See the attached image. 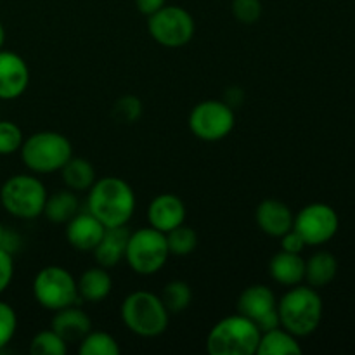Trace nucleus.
Listing matches in <instances>:
<instances>
[{
    "mask_svg": "<svg viewBox=\"0 0 355 355\" xmlns=\"http://www.w3.org/2000/svg\"><path fill=\"white\" fill-rule=\"evenodd\" d=\"M59 173H61V179L66 187L75 193H85L97 180L96 168L92 163L87 158H76V156H71L66 165L59 170Z\"/></svg>",
    "mask_w": 355,
    "mask_h": 355,
    "instance_id": "nucleus-21",
    "label": "nucleus"
},
{
    "mask_svg": "<svg viewBox=\"0 0 355 355\" xmlns=\"http://www.w3.org/2000/svg\"><path fill=\"white\" fill-rule=\"evenodd\" d=\"M257 354L260 355H298L302 354V345L298 343L297 336L279 326L270 331L260 335Z\"/></svg>",
    "mask_w": 355,
    "mask_h": 355,
    "instance_id": "nucleus-23",
    "label": "nucleus"
},
{
    "mask_svg": "<svg viewBox=\"0 0 355 355\" xmlns=\"http://www.w3.org/2000/svg\"><path fill=\"white\" fill-rule=\"evenodd\" d=\"M260 329L241 314L227 315L210 329L207 350L211 355H253L260 342Z\"/></svg>",
    "mask_w": 355,
    "mask_h": 355,
    "instance_id": "nucleus-5",
    "label": "nucleus"
},
{
    "mask_svg": "<svg viewBox=\"0 0 355 355\" xmlns=\"http://www.w3.org/2000/svg\"><path fill=\"white\" fill-rule=\"evenodd\" d=\"M76 286H78V295L82 300L99 304L113 290V279H111L107 269L97 266L87 269L76 281Z\"/></svg>",
    "mask_w": 355,
    "mask_h": 355,
    "instance_id": "nucleus-20",
    "label": "nucleus"
},
{
    "mask_svg": "<svg viewBox=\"0 0 355 355\" xmlns=\"http://www.w3.org/2000/svg\"><path fill=\"white\" fill-rule=\"evenodd\" d=\"M276 309L281 326L295 336L312 335L322 319V300L312 286H291Z\"/></svg>",
    "mask_w": 355,
    "mask_h": 355,
    "instance_id": "nucleus-2",
    "label": "nucleus"
},
{
    "mask_svg": "<svg viewBox=\"0 0 355 355\" xmlns=\"http://www.w3.org/2000/svg\"><path fill=\"white\" fill-rule=\"evenodd\" d=\"M87 211H90L104 227L127 225L135 211L134 189L120 177L96 180L87 196Z\"/></svg>",
    "mask_w": 355,
    "mask_h": 355,
    "instance_id": "nucleus-1",
    "label": "nucleus"
},
{
    "mask_svg": "<svg viewBox=\"0 0 355 355\" xmlns=\"http://www.w3.org/2000/svg\"><path fill=\"white\" fill-rule=\"evenodd\" d=\"M128 238H130V231H128L127 225L106 227L99 245L94 248V259H96L97 266L104 267V269L118 266L125 257Z\"/></svg>",
    "mask_w": 355,
    "mask_h": 355,
    "instance_id": "nucleus-17",
    "label": "nucleus"
},
{
    "mask_svg": "<svg viewBox=\"0 0 355 355\" xmlns=\"http://www.w3.org/2000/svg\"><path fill=\"white\" fill-rule=\"evenodd\" d=\"M293 211L288 208L286 203L274 198H267L257 207L255 220L260 231L270 238H281L288 231L293 229Z\"/></svg>",
    "mask_w": 355,
    "mask_h": 355,
    "instance_id": "nucleus-14",
    "label": "nucleus"
},
{
    "mask_svg": "<svg viewBox=\"0 0 355 355\" xmlns=\"http://www.w3.org/2000/svg\"><path fill=\"white\" fill-rule=\"evenodd\" d=\"M170 252L166 234L155 227H141L130 232L125 257L128 267L141 276H153L165 267Z\"/></svg>",
    "mask_w": 355,
    "mask_h": 355,
    "instance_id": "nucleus-7",
    "label": "nucleus"
},
{
    "mask_svg": "<svg viewBox=\"0 0 355 355\" xmlns=\"http://www.w3.org/2000/svg\"><path fill=\"white\" fill-rule=\"evenodd\" d=\"M255 324H257V328L260 329V333H266V331H270V329H274V328H279L281 321H279V314H277V309H274V311L267 312V314H263L262 318L257 319Z\"/></svg>",
    "mask_w": 355,
    "mask_h": 355,
    "instance_id": "nucleus-36",
    "label": "nucleus"
},
{
    "mask_svg": "<svg viewBox=\"0 0 355 355\" xmlns=\"http://www.w3.org/2000/svg\"><path fill=\"white\" fill-rule=\"evenodd\" d=\"M78 354L82 355H118L120 354V345L106 331H92L90 329L85 338L80 342Z\"/></svg>",
    "mask_w": 355,
    "mask_h": 355,
    "instance_id": "nucleus-26",
    "label": "nucleus"
},
{
    "mask_svg": "<svg viewBox=\"0 0 355 355\" xmlns=\"http://www.w3.org/2000/svg\"><path fill=\"white\" fill-rule=\"evenodd\" d=\"M338 225V215L326 203L307 205L293 218V229L311 246L322 245L335 238Z\"/></svg>",
    "mask_w": 355,
    "mask_h": 355,
    "instance_id": "nucleus-11",
    "label": "nucleus"
},
{
    "mask_svg": "<svg viewBox=\"0 0 355 355\" xmlns=\"http://www.w3.org/2000/svg\"><path fill=\"white\" fill-rule=\"evenodd\" d=\"M142 116V103L135 96H123L113 106V118L120 123H135Z\"/></svg>",
    "mask_w": 355,
    "mask_h": 355,
    "instance_id": "nucleus-30",
    "label": "nucleus"
},
{
    "mask_svg": "<svg viewBox=\"0 0 355 355\" xmlns=\"http://www.w3.org/2000/svg\"><path fill=\"white\" fill-rule=\"evenodd\" d=\"M236 125L234 110L224 101H201L189 114V128L198 139L217 142L227 137Z\"/></svg>",
    "mask_w": 355,
    "mask_h": 355,
    "instance_id": "nucleus-10",
    "label": "nucleus"
},
{
    "mask_svg": "<svg viewBox=\"0 0 355 355\" xmlns=\"http://www.w3.org/2000/svg\"><path fill=\"white\" fill-rule=\"evenodd\" d=\"M23 165L37 175L59 172L73 156L71 142L54 130L37 132L24 139L19 149Z\"/></svg>",
    "mask_w": 355,
    "mask_h": 355,
    "instance_id": "nucleus-4",
    "label": "nucleus"
},
{
    "mask_svg": "<svg viewBox=\"0 0 355 355\" xmlns=\"http://www.w3.org/2000/svg\"><path fill=\"white\" fill-rule=\"evenodd\" d=\"M159 298H162L168 314H180V312H184L191 305L193 291H191V286L186 281L173 279L165 284Z\"/></svg>",
    "mask_w": 355,
    "mask_h": 355,
    "instance_id": "nucleus-25",
    "label": "nucleus"
},
{
    "mask_svg": "<svg viewBox=\"0 0 355 355\" xmlns=\"http://www.w3.org/2000/svg\"><path fill=\"white\" fill-rule=\"evenodd\" d=\"M120 314L128 331L142 338H155L168 328V311L159 295L151 291L141 290L127 295L121 304Z\"/></svg>",
    "mask_w": 355,
    "mask_h": 355,
    "instance_id": "nucleus-3",
    "label": "nucleus"
},
{
    "mask_svg": "<svg viewBox=\"0 0 355 355\" xmlns=\"http://www.w3.org/2000/svg\"><path fill=\"white\" fill-rule=\"evenodd\" d=\"M51 329H54L66 343H80L92 329V321L76 305L59 309L51 319Z\"/></svg>",
    "mask_w": 355,
    "mask_h": 355,
    "instance_id": "nucleus-16",
    "label": "nucleus"
},
{
    "mask_svg": "<svg viewBox=\"0 0 355 355\" xmlns=\"http://www.w3.org/2000/svg\"><path fill=\"white\" fill-rule=\"evenodd\" d=\"M3 44H6V28H3L2 21H0V49H3Z\"/></svg>",
    "mask_w": 355,
    "mask_h": 355,
    "instance_id": "nucleus-39",
    "label": "nucleus"
},
{
    "mask_svg": "<svg viewBox=\"0 0 355 355\" xmlns=\"http://www.w3.org/2000/svg\"><path fill=\"white\" fill-rule=\"evenodd\" d=\"M135 6H137L139 12L149 17L163 6H166V0H135Z\"/></svg>",
    "mask_w": 355,
    "mask_h": 355,
    "instance_id": "nucleus-37",
    "label": "nucleus"
},
{
    "mask_svg": "<svg viewBox=\"0 0 355 355\" xmlns=\"http://www.w3.org/2000/svg\"><path fill=\"white\" fill-rule=\"evenodd\" d=\"M17 329L16 311L9 304L0 300V352L12 342Z\"/></svg>",
    "mask_w": 355,
    "mask_h": 355,
    "instance_id": "nucleus-31",
    "label": "nucleus"
},
{
    "mask_svg": "<svg viewBox=\"0 0 355 355\" xmlns=\"http://www.w3.org/2000/svg\"><path fill=\"white\" fill-rule=\"evenodd\" d=\"M232 14L243 24H255L262 16L260 0H232Z\"/></svg>",
    "mask_w": 355,
    "mask_h": 355,
    "instance_id": "nucleus-32",
    "label": "nucleus"
},
{
    "mask_svg": "<svg viewBox=\"0 0 355 355\" xmlns=\"http://www.w3.org/2000/svg\"><path fill=\"white\" fill-rule=\"evenodd\" d=\"M19 245H21V239L19 236L16 234V232H12L10 229L3 227L2 224H0V248L7 250L9 253H12L16 250H19Z\"/></svg>",
    "mask_w": 355,
    "mask_h": 355,
    "instance_id": "nucleus-35",
    "label": "nucleus"
},
{
    "mask_svg": "<svg viewBox=\"0 0 355 355\" xmlns=\"http://www.w3.org/2000/svg\"><path fill=\"white\" fill-rule=\"evenodd\" d=\"M338 272V262L329 252H318L305 262V279L309 286L324 288L335 279Z\"/></svg>",
    "mask_w": 355,
    "mask_h": 355,
    "instance_id": "nucleus-24",
    "label": "nucleus"
},
{
    "mask_svg": "<svg viewBox=\"0 0 355 355\" xmlns=\"http://www.w3.org/2000/svg\"><path fill=\"white\" fill-rule=\"evenodd\" d=\"M104 227L90 211L76 214L66 225V239L78 252H94L103 238Z\"/></svg>",
    "mask_w": 355,
    "mask_h": 355,
    "instance_id": "nucleus-15",
    "label": "nucleus"
},
{
    "mask_svg": "<svg viewBox=\"0 0 355 355\" xmlns=\"http://www.w3.org/2000/svg\"><path fill=\"white\" fill-rule=\"evenodd\" d=\"M30 352L33 355H64L68 352V343L54 329H44L31 338Z\"/></svg>",
    "mask_w": 355,
    "mask_h": 355,
    "instance_id": "nucleus-28",
    "label": "nucleus"
},
{
    "mask_svg": "<svg viewBox=\"0 0 355 355\" xmlns=\"http://www.w3.org/2000/svg\"><path fill=\"white\" fill-rule=\"evenodd\" d=\"M31 290L37 304L52 312L69 305H78L80 302L76 279L61 266H47L38 270Z\"/></svg>",
    "mask_w": 355,
    "mask_h": 355,
    "instance_id": "nucleus-8",
    "label": "nucleus"
},
{
    "mask_svg": "<svg viewBox=\"0 0 355 355\" xmlns=\"http://www.w3.org/2000/svg\"><path fill=\"white\" fill-rule=\"evenodd\" d=\"M166 245H168L170 255H191L198 246V234L193 227H187L182 224L166 232Z\"/></svg>",
    "mask_w": 355,
    "mask_h": 355,
    "instance_id": "nucleus-27",
    "label": "nucleus"
},
{
    "mask_svg": "<svg viewBox=\"0 0 355 355\" xmlns=\"http://www.w3.org/2000/svg\"><path fill=\"white\" fill-rule=\"evenodd\" d=\"M24 141L23 130L10 120H0V156L14 155Z\"/></svg>",
    "mask_w": 355,
    "mask_h": 355,
    "instance_id": "nucleus-29",
    "label": "nucleus"
},
{
    "mask_svg": "<svg viewBox=\"0 0 355 355\" xmlns=\"http://www.w3.org/2000/svg\"><path fill=\"white\" fill-rule=\"evenodd\" d=\"M269 276L281 286H297L305 279V260L300 253H290L281 250L270 259Z\"/></svg>",
    "mask_w": 355,
    "mask_h": 355,
    "instance_id": "nucleus-19",
    "label": "nucleus"
},
{
    "mask_svg": "<svg viewBox=\"0 0 355 355\" xmlns=\"http://www.w3.org/2000/svg\"><path fill=\"white\" fill-rule=\"evenodd\" d=\"M243 101H245V92H243L239 87H229V89L225 90L224 103L227 104V106H231L232 110H234V107H238Z\"/></svg>",
    "mask_w": 355,
    "mask_h": 355,
    "instance_id": "nucleus-38",
    "label": "nucleus"
},
{
    "mask_svg": "<svg viewBox=\"0 0 355 355\" xmlns=\"http://www.w3.org/2000/svg\"><path fill=\"white\" fill-rule=\"evenodd\" d=\"M80 211V201L76 193L71 189H62L47 196L44 214L52 224H68Z\"/></svg>",
    "mask_w": 355,
    "mask_h": 355,
    "instance_id": "nucleus-22",
    "label": "nucleus"
},
{
    "mask_svg": "<svg viewBox=\"0 0 355 355\" xmlns=\"http://www.w3.org/2000/svg\"><path fill=\"white\" fill-rule=\"evenodd\" d=\"M14 277V259L12 253L0 248V295L10 286Z\"/></svg>",
    "mask_w": 355,
    "mask_h": 355,
    "instance_id": "nucleus-33",
    "label": "nucleus"
},
{
    "mask_svg": "<svg viewBox=\"0 0 355 355\" xmlns=\"http://www.w3.org/2000/svg\"><path fill=\"white\" fill-rule=\"evenodd\" d=\"M47 196L44 182L26 173L9 177L0 187V205L7 214L21 220H35L40 217Z\"/></svg>",
    "mask_w": 355,
    "mask_h": 355,
    "instance_id": "nucleus-6",
    "label": "nucleus"
},
{
    "mask_svg": "<svg viewBox=\"0 0 355 355\" xmlns=\"http://www.w3.org/2000/svg\"><path fill=\"white\" fill-rule=\"evenodd\" d=\"M279 239H281V250H284V252L302 253V252H304L305 246H307V243L304 241V238H302V236L298 234L295 229L288 231L286 234L281 236Z\"/></svg>",
    "mask_w": 355,
    "mask_h": 355,
    "instance_id": "nucleus-34",
    "label": "nucleus"
},
{
    "mask_svg": "<svg viewBox=\"0 0 355 355\" xmlns=\"http://www.w3.org/2000/svg\"><path fill=\"white\" fill-rule=\"evenodd\" d=\"M30 85V68L19 54L0 49V101H14Z\"/></svg>",
    "mask_w": 355,
    "mask_h": 355,
    "instance_id": "nucleus-12",
    "label": "nucleus"
},
{
    "mask_svg": "<svg viewBox=\"0 0 355 355\" xmlns=\"http://www.w3.org/2000/svg\"><path fill=\"white\" fill-rule=\"evenodd\" d=\"M148 30L153 40L168 49L184 47L194 37L196 23L191 12L179 6H163L149 16Z\"/></svg>",
    "mask_w": 355,
    "mask_h": 355,
    "instance_id": "nucleus-9",
    "label": "nucleus"
},
{
    "mask_svg": "<svg viewBox=\"0 0 355 355\" xmlns=\"http://www.w3.org/2000/svg\"><path fill=\"white\" fill-rule=\"evenodd\" d=\"M186 220V205L175 194H158L148 207V222L156 231L168 232Z\"/></svg>",
    "mask_w": 355,
    "mask_h": 355,
    "instance_id": "nucleus-13",
    "label": "nucleus"
},
{
    "mask_svg": "<svg viewBox=\"0 0 355 355\" xmlns=\"http://www.w3.org/2000/svg\"><path fill=\"white\" fill-rule=\"evenodd\" d=\"M277 305V298L274 291L266 284H252L238 298V314L252 319L253 322L262 318L267 312L274 311Z\"/></svg>",
    "mask_w": 355,
    "mask_h": 355,
    "instance_id": "nucleus-18",
    "label": "nucleus"
}]
</instances>
